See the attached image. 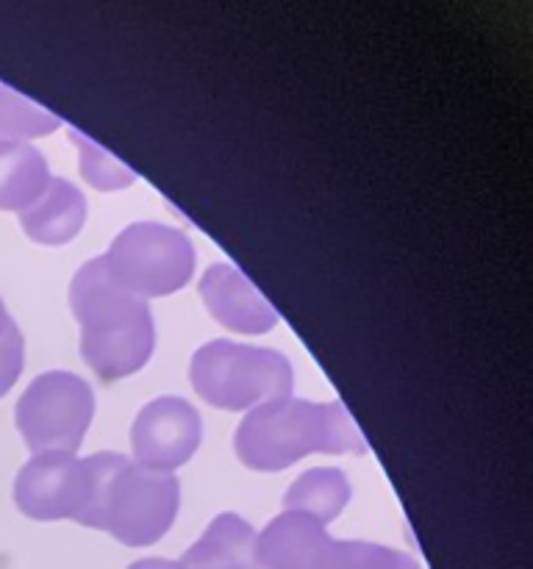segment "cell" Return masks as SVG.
Returning a JSON list of instances; mask_svg holds the SVG:
<instances>
[{
	"mask_svg": "<svg viewBox=\"0 0 533 569\" xmlns=\"http://www.w3.org/2000/svg\"><path fill=\"white\" fill-rule=\"evenodd\" d=\"M70 306L81 326V356L100 381H120L148 365L155 348L148 300L120 287L103 256L89 259L76 272Z\"/></svg>",
	"mask_w": 533,
	"mask_h": 569,
	"instance_id": "obj_1",
	"label": "cell"
},
{
	"mask_svg": "<svg viewBox=\"0 0 533 569\" xmlns=\"http://www.w3.org/2000/svg\"><path fill=\"white\" fill-rule=\"evenodd\" d=\"M239 461L255 472H281L311 453H366V442L339 400H270L239 422Z\"/></svg>",
	"mask_w": 533,
	"mask_h": 569,
	"instance_id": "obj_2",
	"label": "cell"
},
{
	"mask_svg": "<svg viewBox=\"0 0 533 569\" xmlns=\"http://www.w3.org/2000/svg\"><path fill=\"white\" fill-rule=\"evenodd\" d=\"M89 500L78 526L111 533L128 548L155 545L175 522L181 487L172 472H155L122 453L89 456Z\"/></svg>",
	"mask_w": 533,
	"mask_h": 569,
	"instance_id": "obj_3",
	"label": "cell"
},
{
	"mask_svg": "<svg viewBox=\"0 0 533 569\" xmlns=\"http://www.w3.org/2000/svg\"><path fill=\"white\" fill-rule=\"evenodd\" d=\"M189 378L200 398L222 411H244L292 395V365L283 353L250 345L217 342L203 345L192 356Z\"/></svg>",
	"mask_w": 533,
	"mask_h": 569,
	"instance_id": "obj_4",
	"label": "cell"
},
{
	"mask_svg": "<svg viewBox=\"0 0 533 569\" xmlns=\"http://www.w3.org/2000/svg\"><path fill=\"white\" fill-rule=\"evenodd\" d=\"M259 569H420L409 553L372 542H339L303 511H283L255 537Z\"/></svg>",
	"mask_w": 533,
	"mask_h": 569,
	"instance_id": "obj_5",
	"label": "cell"
},
{
	"mask_svg": "<svg viewBox=\"0 0 533 569\" xmlns=\"http://www.w3.org/2000/svg\"><path fill=\"white\" fill-rule=\"evenodd\" d=\"M111 278L137 298H164L187 287L194 272L189 237L164 222H133L103 256Z\"/></svg>",
	"mask_w": 533,
	"mask_h": 569,
	"instance_id": "obj_6",
	"label": "cell"
},
{
	"mask_svg": "<svg viewBox=\"0 0 533 569\" xmlns=\"http://www.w3.org/2000/svg\"><path fill=\"white\" fill-rule=\"evenodd\" d=\"M94 417V392L83 378L72 372L37 376L17 400V431L31 453L67 450L76 453Z\"/></svg>",
	"mask_w": 533,
	"mask_h": 569,
	"instance_id": "obj_7",
	"label": "cell"
},
{
	"mask_svg": "<svg viewBox=\"0 0 533 569\" xmlns=\"http://www.w3.org/2000/svg\"><path fill=\"white\" fill-rule=\"evenodd\" d=\"M89 481L87 459H76L67 450H44L17 472L14 503L31 520L78 522L87 509Z\"/></svg>",
	"mask_w": 533,
	"mask_h": 569,
	"instance_id": "obj_8",
	"label": "cell"
},
{
	"mask_svg": "<svg viewBox=\"0 0 533 569\" xmlns=\"http://www.w3.org/2000/svg\"><path fill=\"white\" fill-rule=\"evenodd\" d=\"M203 442V422L183 398H155L131 426L133 461L155 472H172L187 465Z\"/></svg>",
	"mask_w": 533,
	"mask_h": 569,
	"instance_id": "obj_9",
	"label": "cell"
},
{
	"mask_svg": "<svg viewBox=\"0 0 533 569\" xmlns=\"http://www.w3.org/2000/svg\"><path fill=\"white\" fill-rule=\"evenodd\" d=\"M200 298L217 322L237 333H266L278 326L270 300L233 264H211L200 278Z\"/></svg>",
	"mask_w": 533,
	"mask_h": 569,
	"instance_id": "obj_10",
	"label": "cell"
},
{
	"mask_svg": "<svg viewBox=\"0 0 533 569\" xmlns=\"http://www.w3.org/2000/svg\"><path fill=\"white\" fill-rule=\"evenodd\" d=\"M87 222V200L64 178H50L44 192L20 211V226L33 242L67 244Z\"/></svg>",
	"mask_w": 533,
	"mask_h": 569,
	"instance_id": "obj_11",
	"label": "cell"
},
{
	"mask_svg": "<svg viewBox=\"0 0 533 569\" xmlns=\"http://www.w3.org/2000/svg\"><path fill=\"white\" fill-rule=\"evenodd\" d=\"M181 569H259L255 531L239 515L214 517L203 537L178 561Z\"/></svg>",
	"mask_w": 533,
	"mask_h": 569,
	"instance_id": "obj_12",
	"label": "cell"
},
{
	"mask_svg": "<svg viewBox=\"0 0 533 569\" xmlns=\"http://www.w3.org/2000/svg\"><path fill=\"white\" fill-rule=\"evenodd\" d=\"M50 183L48 159L28 142H0V211H22Z\"/></svg>",
	"mask_w": 533,
	"mask_h": 569,
	"instance_id": "obj_13",
	"label": "cell"
},
{
	"mask_svg": "<svg viewBox=\"0 0 533 569\" xmlns=\"http://www.w3.org/2000/svg\"><path fill=\"white\" fill-rule=\"evenodd\" d=\"M350 500V481L336 467H314L303 472L283 495V509L303 511L316 522L328 526L342 515Z\"/></svg>",
	"mask_w": 533,
	"mask_h": 569,
	"instance_id": "obj_14",
	"label": "cell"
},
{
	"mask_svg": "<svg viewBox=\"0 0 533 569\" xmlns=\"http://www.w3.org/2000/svg\"><path fill=\"white\" fill-rule=\"evenodd\" d=\"M61 120L0 83V142H26L59 131Z\"/></svg>",
	"mask_w": 533,
	"mask_h": 569,
	"instance_id": "obj_15",
	"label": "cell"
},
{
	"mask_svg": "<svg viewBox=\"0 0 533 569\" xmlns=\"http://www.w3.org/2000/svg\"><path fill=\"white\" fill-rule=\"evenodd\" d=\"M70 139L78 144L81 176L89 187L100 189V192H114V189H125L137 181V172L117 161L111 153H105L94 139H87L76 128H70Z\"/></svg>",
	"mask_w": 533,
	"mask_h": 569,
	"instance_id": "obj_16",
	"label": "cell"
},
{
	"mask_svg": "<svg viewBox=\"0 0 533 569\" xmlns=\"http://www.w3.org/2000/svg\"><path fill=\"white\" fill-rule=\"evenodd\" d=\"M22 367H26V342H22L20 328L0 300V398L14 387Z\"/></svg>",
	"mask_w": 533,
	"mask_h": 569,
	"instance_id": "obj_17",
	"label": "cell"
},
{
	"mask_svg": "<svg viewBox=\"0 0 533 569\" xmlns=\"http://www.w3.org/2000/svg\"><path fill=\"white\" fill-rule=\"evenodd\" d=\"M128 569H181V565H178V561H170V559H142Z\"/></svg>",
	"mask_w": 533,
	"mask_h": 569,
	"instance_id": "obj_18",
	"label": "cell"
}]
</instances>
